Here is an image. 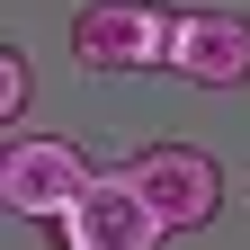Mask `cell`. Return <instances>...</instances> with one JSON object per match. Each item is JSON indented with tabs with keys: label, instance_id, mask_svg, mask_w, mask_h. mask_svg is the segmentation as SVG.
Masks as SVG:
<instances>
[{
	"label": "cell",
	"instance_id": "cell-1",
	"mask_svg": "<svg viewBox=\"0 0 250 250\" xmlns=\"http://www.w3.org/2000/svg\"><path fill=\"white\" fill-rule=\"evenodd\" d=\"M179 45V9L161 0H81L72 9V62L81 72H152Z\"/></svg>",
	"mask_w": 250,
	"mask_h": 250
},
{
	"label": "cell",
	"instance_id": "cell-2",
	"mask_svg": "<svg viewBox=\"0 0 250 250\" xmlns=\"http://www.w3.org/2000/svg\"><path fill=\"white\" fill-rule=\"evenodd\" d=\"M89 152L62 143V134H9L0 143V206L18 224H62L81 197H89Z\"/></svg>",
	"mask_w": 250,
	"mask_h": 250
},
{
	"label": "cell",
	"instance_id": "cell-3",
	"mask_svg": "<svg viewBox=\"0 0 250 250\" xmlns=\"http://www.w3.org/2000/svg\"><path fill=\"white\" fill-rule=\"evenodd\" d=\"M54 241H62V250H161L170 224H161V206L143 197L134 170H99V179H89V197L54 224Z\"/></svg>",
	"mask_w": 250,
	"mask_h": 250
},
{
	"label": "cell",
	"instance_id": "cell-4",
	"mask_svg": "<svg viewBox=\"0 0 250 250\" xmlns=\"http://www.w3.org/2000/svg\"><path fill=\"white\" fill-rule=\"evenodd\" d=\"M125 170L143 179V197L161 206L170 232H206L214 214H224V170H214V152H197V143H143Z\"/></svg>",
	"mask_w": 250,
	"mask_h": 250
},
{
	"label": "cell",
	"instance_id": "cell-5",
	"mask_svg": "<svg viewBox=\"0 0 250 250\" xmlns=\"http://www.w3.org/2000/svg\"><path fill=\"white\" fill-rule=\"evenodd\" d=\"M170 72L197 89H241L250 81V9H179Z\"/></svg>",
	"mask_w": 250,
	"mask_h": 250
},
{
	"label": "cell",
	"instance_id": "cell-6",
	"mask_svg": "<svg viewBox=\"0 0 250 250\" xmlns=\"http://www.w3.org/2000/svg\"><path fill=\"white\" fill-rule=\"evenodd\" d=\"M27 99H36V81H27V54L18 45H0V125H18Z\"/></svg>",
	"mask_w": 250,
	"mask_h": 250
}]
</instances>
